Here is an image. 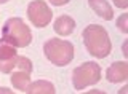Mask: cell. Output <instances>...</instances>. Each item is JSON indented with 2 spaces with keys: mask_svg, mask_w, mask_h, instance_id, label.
Listing matches in <instances>:
<instances>
[{
  "mask_svg": "<svg viewBox=\"0 0 128 94\" xmlns=\"http://www.w3.org/2000/svg\"><path fill=\"white\" fill-rule=\"evenodd\" d=\"M101 67L93 61H88L80 64L72 72V85L75 89H85L88 86L96 85L101 80Z\"/></svg>",
  "mask_w": 128,
  "mask_h": 94,
  "instance_id": "obj_4",
  "label": "cell"
},
{
  "mask_svg": "<svg viewBox=\"0 0 128 94\" xmlns=\"http://www.w3.org/2000/svg\"><path fill=\"white\" fill-rule=\"evenodd\" d=\"M43 53H45V57L53 65L64 67V65H69L74 59V45L69 40L54 37L45 42Z\"/></svg>",
  "mask_w": 128,
  "mask_h": 94,
  "instance_id": "obj_3",
  "label": "cell"
},
{
  "mask_svg": "<svg viewBox=\"0 0 128 94\" xmlns=\"http://www.w3.org/2000/svg\"><path fill=\"white\" fill-rule=\"evenodd\" d=\"M106 80L109 83H123L128 80V62L117 61L106 70Z\"/></svg>",
  "mask_w": 128,
  "mask_h": 94,
  "instance_id": "obj_6",
  "label": "cell"
},
{
  "mask_svg": "<svg viewBox=\"0 0 128 94\" xmlns=\"http://www.w3.org/2000/svg\"><path fill=\"white\" fill-rule=\"evenodd\" d=\"M128 40H125V42H123V45H122V53H123V56H125V59H126V57H128Z\"/></svg>",
  "mask_w": 128,
  "mask_h": 94,
  "instance_id": "obj_17",
  "label": "cell"
},
{
  "mask_svg": "<svg viewBox=\"0 0 128 94\" xmlns=\"http://www.w3.org/2000/svg\"><path fill=\"white\" fill-rule=\"evenodd\" d=\"M118 94H128V86H122L120 91H118Z\"/></svg>",
  "mask_w": 128,
  "mask_h": 94,
  "instance_id": "obj_20",
  "label": "cell"
},
{
  "mask_svg": "<svg viewBox=\"0 0 128 94\" xmlns=\"http://www.w3.org/2000/svg\"><path fill=\"white\" fill-rule=\"evenodd\" d=\"M48 2H50L53 6H61V5H66V3H69L70 0H48Z\"/></svg>",
  "mask_w": 128,
  "mask_h": 94,
  "instance_id": "obj_16",
  "label": "cell"
},
{
  "mask_svg": "<svg viewBox=\"0 0 128 94\" xmlns=\"http://www.w3.org/2000/svg\"><path fill=\"white\" fill-rule=\"evenodd\" d=\"M115 26L118 27V30L122 34H128V14L126 13H122V14H120V16L117 18Z\"/></svg>",
  "mask_w": 128,
  "mask_h": 94,
  "instance_id": "obj_14",
  "label": "cell"
},
{
  "mask_svg": "<svg viewBox=\"0 0 128 94\" xmlns=\"http://www.w3.org/2000/svg\"><path fill=\"white\" fill-rule=\"evenodd\" d=\"M6 2H10V0H0V5H2V3H6Z\"/></svg>",
  "mask_w": 128,
  "mask_h": 94,
  "instance_id": "obj_21",
  "label": "cell"
},
{
  "mask_svg": "<svg viewBox=\"0 0 128 94\" xmlns=\"http://www.w3.org/2000/svg\"><path fill=\"white\" fill-rule=\"evenodd\" d=\"M0 94H14L10 88H0Z\"/></svg>",
  "mask_w": 128,
  "mask_h": 94,
  "instance_id": "obj_19",
  "label": "cell"
},
{
  "mask_svg": "<svg viewBox=\"0 0 128 94\" xmlns=\"http://www.w3.org/2000/svg\"><path fill=\"white\" fill-rule=\"evenodd\" d=\"M83 94H106L104 91H101V89H90V91L83 93Z\"/></svg>",
  "mask_w": 128,
  "mask_h": 94,
  "instance_id": "obj_18",
  "label": "cell"
},
{
  "mask_svg": "<svg viewBox=\"0 0 128 94\" xmlns=\"http://www.w3.org/2000/svg\"><path fill=\"white\" fill-rule=\"evenodd\" d=\"M88 5L99 18L106 19V21H110L114 18V10L107 0H88Z\"/></svg>",
  "mask_w": 128,
  "mask_h": 94,
  "instance_id": "obj_8",
  "label": "cell"
},
{
  "mask_svg": "<svg viewBox=\"0 0 128 94\" xmlns=\"http://www.w3.org/2000/svg\"><path fill=\"white\" fill-rule=\"evenodd\" d=\"M16 69L21 70V72H27V73H32V62L29 57L26 56H18V64H16Z\"/></svg>",
  "mask_w": 128,
  "mask_h": 94,
  "instance_id": "obj_13",
  "label": "cell"
},
{
  "mask_svg": "<svg viewBox=\"0 0 128 94\" xmlns=\"http://www.w3.org/2000/svg\"><path fill=\"white\" fill-rule=\"evenodd\" d=\"M82 38H83V45H85L86 51L90 53V56L96 57V59H104L112 51L109 34L102 26H98V24L86 26L82 32Z\"/></svg>",
  "mask_w": 128,
  "mask_h": 94,
  "instance_id": "obj_1",
  "label": "cell"
},
{
  "mask_svg": "<svg viewBox=\"0 0 128 94\" xmlns=\"http://www.w3.org/2000/svg\"><path fill=\"white\" fill-rule=\"evenodd\" d=\"M18 54V48L8 45L6 42L0 40V61H5V59H10V57H14Z\"/></svg>",
  "mask_w": 128,
  "mask_h": 94,
  "instance_id": "obj_11",
  "label": "cell"
},
{
  "mask_svg": "<svg viewBox=\"0 0 128 94\" xmlns=\"http://www.w3.org/2000/svg\"><path fill=\"white\" fill-rule=\"evenodd\" d=\"M30 73L27 72H21V70H18V72L11 73L10 77V83L13 86L14 89H18V91H26L27 86L30 85Z\"/></svg>",
  "mask_w": 128,
  "mask_h": 94,
  "instance_id": "obj_10",
  "label": "cell"
},
{
  "mask_svg": "<svg viewBox=\"0 0 128 94\" xmlns=\"http://www.w3.org/2000/svg\"><path fill=\"white\" fill-rule=\"evenodd\" d=\"M53 29H54V32L58 35H61V37H67V35H70L72 32H74L75 21H74L72 16H69V14H61V16H58L54 19Z\"/></svg>",
  "mask_w": 128,
  "mask_h": 94,
  "instance_id": "obj_7",
  "label": "cell"
},
{
  "mask_svg": "<svg viewBox=\"0 0 128 94\" xmlns=\"http://www.w3.org/2000/svg\"><path fill=\"white\" fill-rule=\"evenodd\" d=\"M18 56L16 54L14 57H10V59L0 61V73H11L13 69H16V64H18Z\"/></svg>",
  "mask_w": 128,
  "mask_h": 94,
  "instance_id": "obj_12",
  "label": "cell"
},
{
  "mask_svg": "<svg viewBox=\"0 0 128 94\" xmlns=\"http://www.w3.org/2000/svg\"><path fill=\"white\" fill-rule=\"evenodd\" d=\"M27 18L32 22V26L43 29V27L50 26L51 19H53V10L48 6L45 0H32L27 5Z\"/></svg>",
  "mask_w": 128,
  "mask_h": 94,
  "instance_id": "obj_5",
  "label": "cell"
},
{
  "mask_svg": "<svg viewBox=\"0 0 128 94\" xmlns=\"http://www.w3.org/2000/svg\"><path fill=\"white\" fill-rule=\"evenodd\" d=\"M2 40L14 48H26L32 42L30 27L24 22L22 18H8L2 27Z\"/></svg>",
  "mask_w": 128,
  "mask_h": 94,
  "instance_id": "obj_2",
  "label": "cell"
},
{
  "mask_svg": "<svg viewBox=\"0 0 128 94\" xmlns=\"http://www.w3.org/2000/svg\"><path fill=\"white\" fill-rule=\"evenodd\" d=\"M114 2V5L117 6L120 10H126L128 8V0H112Z\"/></svg>",
  "mask_w": 128,
  "mask_h": 94,
  "instance_id": "obj_15",
  "label": "cell"
},
{
  "mask_svg": "<svg viewBox=\"0 0 128 94\" xmlns=\"http://www.w3.org/2000/svg\"><path fill=\"white\" fill-rule=\"evenodd\" d=\"M27 94H56L54 85L48 80H37L30 81V85L26 89Z\"/></svg>",
  "mask_w": 128,
  "mask_h": 94,
  "instance_id": "obj_9",
  "label": "cell"
}]
</instances>
